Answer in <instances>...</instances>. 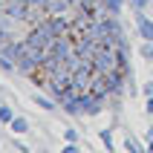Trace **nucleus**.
<instances>
[{
    "mask_svg": "<svg viewBox=\"0 0 153 153\" xmlns=\"http://www.w3.org/2000/svg\"><path fill=\"white\" fill-rule=\"evenodd\" d=\"M52 38H58V35L52 32L49 20L43 17V20H38V23L29 29V35H26V43H29V49H46L52 43Z\"/></svg>",
    "mask_w": 153,
    "mask_h": 153,
    "instance_id": "obj_1",
    "label": "nucleus"
},
{
    "mask_svg": "<svg viewBox=\"0 0 153 153\" xmlns=\"http://www.w3.org/2000/svg\"><path fill=\"white\" fill-rule=\"evenodd\" d=\"M136 29H139V38L153 41V17H147L145 12H136Z\"/></svg>",
    "mask_w": 153,
    "mask_h": 153,
    "instance_id": "obj_2",
    "label": "nucleus"
},
{
    "mask_svg": "<svg viewBox=\"0 0 153 153\" xmlns=\"http://www.w3.org/2000/svg\"><path fill=\"white\" fill-rule=\"evenodd\" d=\"M9 130H12L15 136H23V133H29V119H23V116H15V119L9 121Z\"/></svg>",
    "mask_w": 153,
    "mask_h": 153,
    "instance_id": "obj_3",
    "label": "nucleus"
},
{
    "mask_svg": "<svg viewBox=\"0 0 153 153\" xmlns=\"http://www.w3.org/2000/svg\"><path fill=\"white\" fill-rule=\"evenodd\" d=\"M72 6V0H46V15H61Z\"/></svg>",
    "mask_w": 153,
    "mask_h": 153,
    "instance_id": "obj_4",
    "label": "nucleus"
},
{
    "mask_svg": "<svg viewBox=\"0 0 153 153\" xmlns=\"http://www.w3.org/2000/svg\"><path fill=\"white\" fill-rule=\"evenodd\" d=\"M98 3H101V9L110 12V15H119L121 9L127 6V0H98Z\"/></svg>",
    "mask_w": 153,
    "mask_h": 153,
    "instance_id": "obj_5",
    "label": "nucleus"
},
{
    "mask_svg": "<svg viewBox=\"0 0 153 153\" xmlns=\"http://www.w3.org/2000/svg\"><path fill=\"white\" fill-rule=\"evenodd\" d=\"M32 101H35V107H41V110H55V107H58L55 98H46V95H41V93H35Z\"/></svg>",
    "mask_w": 153,
    "mask_h": 153,
    "instance_id": "obj_6",
    "label": "nucleus"
},
{
    "mask_svg": "<svg viewBox=\"0 0 153 153\" xmlns=\"http://www.w3.org/2000/svg\"><path fill=\"white\" fill-rule=\"evenodd\" d=\"M0 72H6V75H15L17 72V61H12L9 55L0 52Z\"/></svg>",
    "mask_w": 153,
    "mask_h": 153,
    "instance_id": "obj_7",
    "label": "nucleus"
},
{
    "mask_svg": "<svg viewBox=\"0 0 153 153\" xmlns=\"http://www.w3.org/2000/svg\"><path fill=\"white\" fill-rule=\"evenodd\" d=\"M46 20H49V26H52V32H55V35H64V32H67V20H64L61 15H49Z\"/></svg>",
    "mask_w": 153,
    "mask_h": 153,
    "instance_id": "obj_8",
    "label": "nucleus"
},
{
    "mask_svg": "<svg viewBox=\"0 0 153 153\" xmlns=\"http://www.w3.org/2000/svg\"><path fill=\"white\" fill-rule=\"evenodd\" d=\"M12 119H15V107H9V104H0V124H9Z\"/></svg>",
    "mask_w": 153,
    "mask_h": 153,
    "instance_id": "obj_9",
    "label": "nucleus"
},
{
    "mask_svg": "<svg viewBox=\"0 0 153 153\" xmlns=\"http://www.w3.org/2000/svg\"><path fill=\"white\" fill-rule=\"evenodd\" d=\"M139 55L153 64V41H145V43H142V46H139Z\"/></svg>",
    "mask_w": 153,
    "mask_h": 153,
    "instance_id": "obj_10",
    "label": "nucleus"
},
{
    "mask_svg": "<svg viewBox=\"0 0 153 153\" xmlns=\"http://www.w3.org/2000/svg\"><path fill=\"white\" fill-rule=\"evenodd\" d=\"M12 41H15V38L9 35V29H0V52L6 49V46H9V43H12Z\"/></svg>",
    "mask_w": 153,
    "mask_h": 153,
    "instance_id": "obj_11",
    "label": "nucleus"
},
{
    "mask_svg": "<svg viewBox=\"0 0 153 153\" xmlns=\"http://www.w3.org/2000/svg\"><path fill=\"white\" fill-rule=\"evenodd\" d=\"M127 6L133 9V12H145V9H147V0H127Z\"/></svg>",
    "mask_w": 153,
    "mask_h": 153,
    "instance_id": "obj_12",
    "label": "nucleus"
},
{
    "mask_svg": "<svg viewBox=\"0 0 153 153\" xmlns=\"http://www.w3.org/2000/svg\"><path fill=\"white\" fill-rule=\"evenodd\" d=\"M98 139H101L107 147H113V133H110V130H101V133H98Z\"/></svg>",
    "mask_w": 153,
    "mask_h": 153,
    "instance_id": "obj_13",
    "label": "nucleus"
},
{
    "mask_svg": "<svg viewBox=\"0 0 153 153\" xmlns=\"http://www.w3.org/2000/svg\"><path fill=\"white\" fill-rule=\"evenodd\" d=\"M124 147H127V150H142V145H139L133 136H127V139H124Z\"/></svg>",
    "mask_w": 153,
    "mask_h": 153,
    "instance_id": "obj_14",
    "label": "nucleus"
},
{
    "mask_svg": "<svg viewBox=\"0 0 153 153\" xmlns=\"http://www.w3.org/2000/svg\"><path fill=\"white\" fill-rule=\"evenodd\" d=\"M64 139H67V142H78V130H72V127H64Z\"/></svg>",
    "mask_w": 153,
    "mask_h": 153,
    "instance_id": "obj_15",
    "label": "nucleus"
},
{
    "mask_svg": "<svg viewBox=\"0 0 153 153\" xmlns=\"http://www.w3.org/2000/svg\"><path fill=\"white\" fill-rule=\"evenodd\" d=\"M23 3H26V6H29V9H35V6H41L43 12H46V0H23Z\"/></svg>",
    "mask_w": 153,
    "mask_h": 153,
    "instance_id": "obj_16",
    "label": "nucleus"
},
{
    "mask_svg": "<svg viewBox=\"0 0 153 153\" xmlns=\"http://www.w3.org/2000/svg\"><path fill=\"white\" fill-rule=\"evenodd\" d=\"M142 95H145V98H147V95H153V78H150V81H147L145 87H142Z\"/></svg>",
    "mask_w": 153,
    "mask_h": 153,
    "instance_id": "obj_17",
    "label": "nucleus"
},
{
    "mask_svg": "<svg viewBox=\"0 0 153 153\" xmlns=\"http://www.w3.org/2000/svg\"><path fill=\"white\" fill-rule=\"evenodd\" d=\"M145 147H147V150H153V127L147 130V142H145Z\"/></svg>",
    "mask_w": 153,
    "mask_h": 153,
    "instance_id": "obj_18",
    "label": "nucleus"
},
{
    "mask_svg": "<svg viewBox=\"0 0 153 153\" xmlns=\"http://www.w3.org/2000/svg\"><path fill=\"white\" fill-rule=\"evenodd\" d=\"M145 110H147V116H153V95H147V104H145Z\"/></svg>",
    "mask_w": 153,
    "mask_h": 153,
    "instance_id": "obj_19",
    "label": "nucleus"
}]
</instances>
